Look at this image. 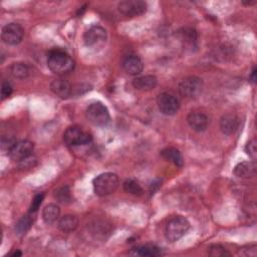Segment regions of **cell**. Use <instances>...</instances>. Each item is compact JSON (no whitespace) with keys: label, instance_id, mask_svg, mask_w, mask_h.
Returning <instances> with one entry per match:
<instances>
[{"label":"cell","instance_id":"obj_31","mask_svg":"<svg viewBox=\"0 0 257 257\" xmlns=\"http://www.w3.org/2000/svg\"><path fill=\"white\" fill-rule=\"evenodd\" d=\"M12 91H13V87H12L11 83L7 80H4L1 85V98L5 99V98L9 97L11 95Z\"/></svg>","mask_w":257,"mask_h":257},{"label":"cell","instance_id":"obj_28","mask_svg":"<svg viewBox=\"0 0 257 257\" xmlns=\"http://www.w3.org/2000/svg\"><path fill=\"white\" fill-rule=\"evenodd\" d=\"M16 143L17 142L13 137H3L1 140V148L4 152H7L9 154Z\"/></svg>","mask_w":257,"mask_h":257},{"label":"cell","instance_id":"obj_14","mask_svg":"<svg viewBox=\"0 0 257 257\" xmlns=\"http://www.w3.org/2000/svg\"><path fill=\"white\" fill-rule=\"evenodd\" d=\"M239 118L233 113L224 114L219 122L220 130L225 135L234 134L239 127Z\"/></svg>","mask_w":257,"mask_h":257},{"label":"cell","instance_id":"obj_27","mask_svg":"<svg viewBox=\"0 0 257 257\" xmlns=\"http://www.w3.org/2000/svg\"><path fill=\"white\" fill-rule=\"evenodd\" d=\"M208 254L211 256H230V253L221 245L214 244L208 247Z\"/></svg>","mask_w":257,"mask_h":257},{"label":"cell","instance_id":"obj_17","mask_svg":"<svg viewBox=\"0 0 257 257\" xmlns=\"http://www.w3.org/2000/svg\"><path fill=\"white\" fill-rule=\"evenodd\" d=\"M233 172L235 176H237L238 178H251L256 173L255 162H241L235 166Z\"/></svg>","mask_w":257,"mask_h":257},{"label":"cell","instance_id":"obj_25","mask_svg":"<svg viewBox=\"0 0 257 257\" xmlns=\"http://www.w3.org/2000/svg\"><path fill=\"white\" fill-rule=\"evenodd\" d=\"M55 198L60 203H63V204L69 203L71 201V193H70L69 188L67 186H63V187L59 188L55 192Z\"/></svg>","mask_w":257,"mask_h":257},{"label":"cell","instance_id":"obj_33","mask_svg":"<svg viewBox=\"0 0 257 257\" xmlns=\"http://www.w3.org/2000/svg\"><path fill=\"white\" fill-rule=\"evenodd\" d=\"M11 255H12V256H21L22 253H21L20 251H15V252H13Z\"/></svg>","mask_w":257,"mask_h":257},{"label":"cell","instance_id":"obj_10","mask_svg":"<svg viewBox=\"0 0 257 257\" xmlns=\"http://www.w3.org/2000/svg\"><path fill=\"white\" fill-rule=\"evenodd\" d=\"M24 30L17 23H8L2 28L1 38L9 45H17L21 42L23 38Z\"/></svg>","mask_w":257,"mask_h":257},{"label":"cell","instance_id":"obj_15","mask_svg":"<svg viewBox=\"0 0 257 257\" xmlns=\"http://www.w3.org/2000/svg\"><path fill=\"white\" fill-rule=\"evenodd\" d=\"M158 79L155 75H143L136 77L133 80V85L136 89L142 90V91H149L154 89L157 86Z\"/></svg>","mask_w":257,"mask_h":257},{"label":"cell","instance_id":"obj_7","mask_svg":"<svg viewBox=\"0 0 257 257\" xmlns=\"http://www.w3.org/2000/svg\"><path fill=\"white\" fill-rule=\"evenodd\" d=\"M159 110L165 115H174L180 108L179 99L170 92H162L157 97Z\"/></svg>","mask_w":257,"mask_h":257},{"label":"cell","instance_id":"obj_21","mask_svg":"<svg viewBox=\"0 0 257 257\" xmlns=\"http://www.w3.org/2000/svg\"><path fill=\"white\" fill-rule=\"evenodd\" d=\"M131 254L138 255V256H145V257H156L162 254V250L155 245H143V246L134 248Z\"/></svg>","mask_w":257,"mask_h":257},{"label":"cell","instance_id":"obj_11","mask_svg":"<svg viewBox=\"0 0 257 257\" xmlns=\"http://www.w3.org/2000/svg\"><path fill=\"white\" fill-rule=\"evenodd\" d=\"M33 151V143L27 140L19 141L15 144L11 152L9 153L10 158L15 162L25 161Z\"/></svg>","mask_w":257,"mask_h":257},{"label":"cell","instance_id":"obj_23","mask_svg":"<svg viewBox=\"0 0 257 257\" xmlns=\"http://www.w3.org/2000/svg\"><path fill=\"white\" fill-rule=\"evenodd\" d=\"M123 190L131 195L134 196H142L144 193V190L142 188V186L139 184V182H137L134 179H127L124 181L123 183Z\"/></svg>","mask_w":257,"mask_h":257},{"label":"cell","instance_id":"obj_19","mask_svg":"<svg viewBox=\"0 0 257 257\" xmlns=\"http://www.w3.org/2000/svg\"><path fill=\"white\" fill-rule=\"evenodd\" d=\"M60 215V209L55 204H48L42 211V219L47 225L55 223Z\"/></svg>","mask_w":257,"mask_h":257},{"label":"cell","instance_id":"obj_20","mask_svg":"<svg viewBox=\"0 0 257 257\" xmlns=\"http://www.w3.org/2000/svg\"><path fill=\"white\" fill-rule=\"evenodd\" d=\"M78 226V219L74 215H64L58 222V228L64 233L74 231Z\"/></svg>","mask_w":257,"mask_h":257},{"label":"cell","instance_id":"obj_2","mask_svg":"<svg viewBox=\"0 0 257 257\" xmlns=\"http://www.w3.org/2000/svg\"><path fill=\"white\" fill-rule=\"evenodd\" d=\"M118 183V177L114 173H102L92 181L93 192L99 197L110 195L117 189Z\"/></svg>","mask_w":257,"mask_h":257},{"label":"cell","instance_id":"obj_32","mask_svg":"<svg viewBox=\"0 0 257 257\" xmlns=\"http://www.w3.org/2000/svg\"><path fill=\"white\" fill-rule=\"evenodd\" d=\"M251 78H252V81L255 82L256 81V69L254 68L253 71H252V74H251Z\"/></svg>","mask_w":257,"mask_h":257},{"label":"cell","instance_id":"obj_12","mask_svg":"<svg viewBox=\"0 0 257 257\" xmlns=\"http://www.w3.org/2000/svg\"><path fill=\"white\" fill-rule=\"evenodd\" d=\"M122 68L130 75H139L144 68V64L142 59L135 55L128 54L122 59Z\"/></svg>","mask_w":257,"mask_h":257},{"label":"cell","instance_id":"obj_5","mask_svg":"<svg viewBox=\"0 0 257 257\" xmlns=\"http://www.w3.org/2000/svg\"><path fill=\"white\" fill-rule=\"evenodd\" d=\"M63 141L68 147H81L91 143V137L78 125H71L63 134Z\"/></svg>","mask_w":257,"mask_h":257},{"label":"cell","instance_id":"obj_13","mask_svg":"<svg viewBox=\"0 0 257 257\" xmlns=\"http://www.w3.org/2000/svg\"><path fill=\"white\" fill-rule=\"evenodd\" d=\"M188 124L195 132H204L209 123V119L206 114L202 112H191L187 117Z\"/></svg>","mask_w":257,"mask_h":257},{"label":"cell","instance_id":"obj_22","mask_svg":"<svg viewBox=\"0 0 257 257\" xmlns=\"http://www.w3.org/2000/svg\"><path fill=\"white\" fill-rule=\"evenodd\" d=\"M10 73L13 77L15 78H19V79H23L26 78L29 75V67L26 63L23 62H16L13 63L10 68Z\"/></svg>","mask_w":257,"mask_h":257},{"label":"cell","instance_id":"obj_18","mask_svg":"<svg viewBox=\"0 0 257 257\" xmlns=\"http://www.w3.org/2000/svg\"><path fill=\"white\" fill-rule=\"evenodd\" d=\"M161 156L166 161L173 163L177 167H182L184 165V160H183L182 154L180 153L179 150H177L175 148H172V147L165 148L164 150L161 151Z\"/></svg>","mask_w":257,"mask_h":257},{"label":"cell","instance_id":"obj_16","mask_svg":"<svg viewBox=\"0 0 257 257\" xmlns=\"http://www.w3.org/2000/svg\"><path fill=\"white\" fill-rule=\"evenodd\" d=\"M50 89L54 94L58 95L61 98L68 97L72 91V87L69 82L62 78L52 80V82L50 83Z\"/></svg>","mask_w":257,"mask_h":257},{"label":"cell","instance_id":"obj_24","mask_svg":"<svg viewBox=\"0 0 257 257\" xmlns=\"http://www.w3.org/2000/svg\"><path fill=\"white\" fill-rule=\"evenodd\" d=\"M33 219L30 215H24L15 225V231L18 235H24L31 228Z\"/></svg>","mask_w":257,"mask_h":257},{"label":"cell","instance_id":"obj_30","mask_svg":"<svg viewBox=\"0 0 257 257\" xmlns=\"http://www.w3.org/2000/svg\"><path fill=\"white\" fill-rule=\"evenodd\" d=\"M245 152L246 154L252 159L255 160L256 156H257V149H256V141L253 139L251 141H249L245 147Z\"/></svg>","mask_w":257,"mask_h":257},{"label":"cell","instance_id":"obj_3","mask_svg":"<svg viewBox=\"0 0 257 257\" xmlns=\"http://www.w3.org/2000/svg\"><path fill=\"white\" fill-rule=\"evenodd\" d=\"M190 223L183 216H175L171 218L165 228V236L169 242L180 240L189 230Z\"/></svg>","mask_w":257,"mask_h":257},{"label":"cell","instance_id":"obj_6","mask_svg":"<svg viewBox=\"0 0 257 257\" xmlns=\"http://www.w3.org/2000/svg\"><path fill=\"white\" fill-rule=\"evenodd\" d=\"M203 80L198 76H189L184 78L179 84V92L186 98H196L203 90Z\"/></svg>","mask_w":257,"mask_h":257},{"label":"cell","instance_id":"obj_1","mask_svg":"<svg viewBox=\"0 0 257 257\" xmlns=\"http://www.w3.org/2000/svg\"><path fill=\"white\" fill-rule=\"evenodd\" d=\"M47 65L53 73L63 75L74 69L75 62L64 50L55 48L48 53Z\"/></svg>","mask_w":257,"mask_h":257},{"label":"cell","instance_id":"obj_4","mask_svg":"<svg viewBox=\"0 0 257 257\" xmlns=\"http://www.w3.org/2000/svg\"><path fill=\"white\" fill-rule=\"evenodd\" d=\"M86 119L95 126H105L110 120V115L107 107L99 102L90 103L85 111Z\"/></svg>","mask_w":257,"mask_h":257},{"label":"cell","instance_id":"obj_9","mask_svg":"<svg viewBox=\"0 0 257 257\" xmlns=\"http://www.w3.org/2000/svg\"><path fill=\"white\" fill-rule=\"evenodd\" d=\"M117 9L124 16L136 17L147 11V3L142 0H124L118 3Z\"/></svg>","mask_w":257,"mask_h":257},{"label":"cell","instance_id":"obj_29","mask_svg":"<svg viewBox=\"0 0 257 257\" xmlns=\"http://www.w3.org/2000/svg\"><path fill=\"white\" fill-rule=\"evenodd\" d=\"M43 199H44V194H43V193H40V194L35 195L34 198L32 199L31 204H30L29 212H30V213L36 212V211L39 209V207H40V205H41Z\"/></svg>","mask_w":257,"mask_h":257},{"label":"cell","instance_id":"obj_8","mask_svg":"<svg viewBox=\"0 0 257 257\" xmlns=\"http://www.w3.org/2000/svg\"><path fill=\"white\" fill-rule=\"evenodd\" d=\"M106 40V31L99 25H93L88 28L83 35V42L87 47H98L104 44Z\"/></svg>","mask_w":257,"mask_h":257},{"label":"cell","instance_id":"obj_26","mask_svg":"<svg viewBox=\"0 0 257 257\" xmlns=\"http://www.w3.org/2000/svg\"><path fill=\"white\" fill-rule=\"evenodd\" d=\"M182 35V40L191 46L194 45L196 42V32L192 28H184L183 32H181Z\"/></svg>","mask_w":257,"mask_h":257}]
</instances>
